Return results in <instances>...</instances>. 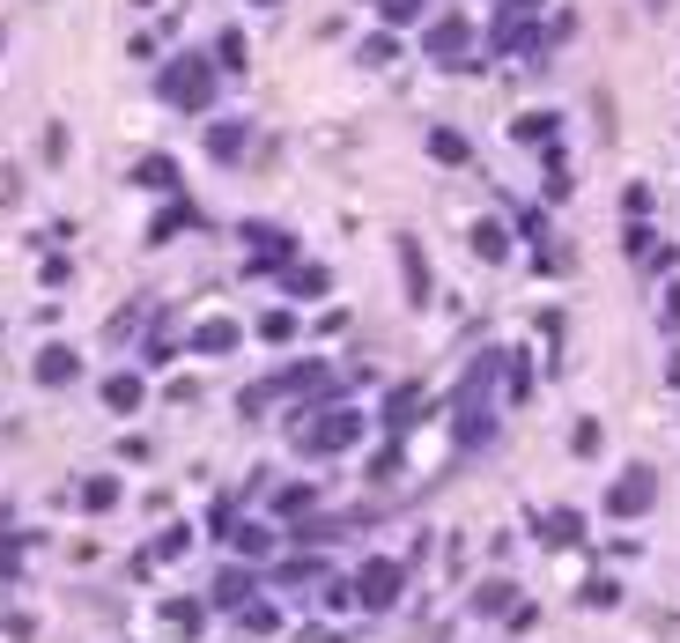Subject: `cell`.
Listing matches in <instances>:
<instances>
[{"instance_id": "5b68a950", "label": "cell", "mask_w": 680, "mask_h": 643, "mask_svg": "<svg viewBox=\"0 0 680 643\" xmlns=\"http://www.w3.org/2000/svg\"><path fill=\"white\" fill-rule=\"evenodd\" d=\"M244 592H252V577H244V570H222L215 577V607H244Z\"/></svg>"}, {"instance_id": "277c9868", "label": "cell", "mask_w": 680, "mask_h": 643, "mask_svg": "<svg viewBox=\"0 0 680 643\" xmlns=\"http://www.w3.org/2000/svg\"><path fill=\"white\" fill-rule=\"evenodd\" d=\"M37 377H45V385H67L74 377V348H45L37 355Z\"/></svg>"}, {"instance_id": "7a4b0ae2", "label": "cell", "mask_w": 680, "mask_h": 643, "mask_svg": "<svg viewBox=\"0 0 680 643\" xmlns=\"http://www.w3.org/2000/svg\"><path fill=\"white\" fill-rule=\"evenodd\" d=\"M651 496H658V474H651V466H629V474L614 481L607 510H614V518H636V510H651Z\"/></svg>"}, {"instance_id": "9c48e42d", "label": "cell", "mask_w": 680, "mask_h": 643, "mask_svg": "<svg viewBox=\"0 0 680 643\" xmlns=\"http://www.w3.org/2000/svg\"><path fill=\"white\" fill-rule=\"evenodd\" d=\"M141 185H163V193H170V185H178V170H170V163H141Z\"/></svg>"}, {"instance_id": "3957f363", "label": "cell", "mask_w": 680, "mask_h": 643, "mask_svg": "<svg viewBox=\"0 0 680 643\" xmlns=\"http://www.w3.org/2000/svg\"><path fill=\"white\" fill-rule=\"evenodd\" d=\"M163 89H170L178 104H207V67H200V60H170Z\"/></svg>"}, {"instance_id": "8fae6325", "label": "cell", "mask_w": 680, "mask_h": 643, "mask_svg": "<svg viewBox=\"0 0 680 643\" xmlns=\"http://www.w3.org/2000/svg\"><path fill=\"white\" fill-rule=\"evenodd\" d=\"M651 8H658V0H651Z\"/></svg>"}, {"instance_id": "6da1fadb", "label": "cell", "mask_w": 680, "mask_h": 643, "mask_svg": "<svg viewBox=\"0 0 680 643\" xmlns=\"http://www.w3.org/2000/svg\"><path fill=\"white\" fill-rule=\"evenodd\" d=\"M400 592H407V570H400L392 555H370L363 570H355V599H363V607H377V614L400 607Z\"/></svg>"}, {"instance_id": "8992f818", "label": "cell", "mask_w": 680, "mask_h": 643, "mask_svg": "<svg viewBox=\"0 0 680 643\" xmlns=\"http://www.w3.org/2000/svg\"><path fill=\"white\" fill-rule=\"evenodd\" d=\"M207 148H215V156H237V148H244V126H237V119L207 126Z\"/></svg>"}, {"instance_id": "ba28073f", "label": "cell", "mask_w": 680, "mask_h": 643, "mask_svg": "<svg viewBox=\"0 0 680 643\" xmlns=\"http://www.w3.org/2000/svg\"><path fill=\"white\" fill-rule=\"evenodd\" d=\"M104 400H111V407H134V400H141V385H134V377H111Z\"/></svg>"}, {"instance_id": "52a82bcc", "label": "cell", "mask_w": 680, "mask_h": 643, "mask_svg": "<svg viewBox=\"0 0 680 643\" xmlns=\"http://www.w3.org/2000/svg\"><path fill=\"white\" fill-rule=\"evenodd\" d=\"M510 607V584H481V599H474V614H503Z\"/></svg>"}, {"instance_id": "30bf717a", "label": "cell", "mask_w": 680, "mask_h": 643, "mask_svg": "<svg viewBox=\"0 0 680 643\" xmlns=\"http://www.w3.org/2000/svg\"><path fill=\"white\" fill-rule=\"evenodd\" d=\"M666 318H673V326H680V289H673V296H666Z\"/></svg>"}]
</instances>
